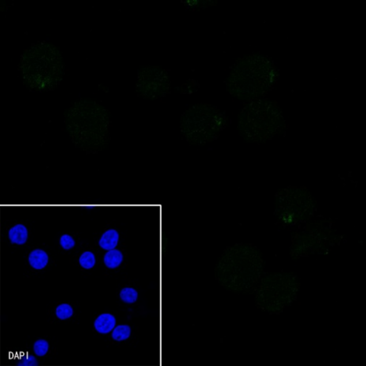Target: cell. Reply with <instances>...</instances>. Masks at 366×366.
I'll list each match as a JSON object with an SVG mask.
<instances>
[{
  "mask_svg": "<svg viewBox=\"0 0 366 366\" xmlns=\"http://www.w3.org/2000/svg\"><path fill=\"white\" fill-rule=\"evenodd\" d=\"M68 134L77 148L88 152L103 151L109 144L110 114L96 100L74 102L64 113Z\"/></svg>",
  "mask_w": 366,
  "mask_h": 366,
  "instance_id": "1",
  "label": "cell"
},
{
  "mask_svg": "<svg viewBox=\"0 0 366 366\" xmlns=\"http://www.w3.org/2000/svg\"><path fill=\"white\" fill-rule=\"evenodd\" d=\"M265 263L260 250L247 243L227 248L216 263L215 275L219 284L231 292L253 290L262 277Z\"/></svg>",
  "mask_w": 366,
  "mask_h": 366,
  "instance_id": "2",
  "label": "cell"
},
{
  "mask_svg": "<svg viewBox=\"0 0 366 366\" xmlns=\"http://www.w3.org/2000/svg\"><path fill=\"white\" fill-rule=\"evenodd\" d=\"M278 72L271 59L253 53L238 60L226 79V90L237 100L252 101L266 95L277 81Z\"/></svg>",
  "mask_w": 366,
  "mask_h": 366,
  "instance_id": "3",
  "label": "cell"
},
{
  "mask_svg": "<svg viewBox=\"0 0 366 366\" xmlns=\"http://www.w3.org/2000/svg\"><path fill=\"white\" fill-rule=\"evenodd\" d=\"M19 70L23 82L29 89L53 91L63 77V57L59 49L51 43H37L22 55Z\"/></svg>",
  "mask_w": 366,
  "mask_h": 366,
  "instance_id": "4",
  "label": "cell"
},
{
  "mask_svg": "<svg viewBox=\"0 0 366 366\" xmlns=\"http://www.w3.org/2000/svg\"><path fill=\"white\" fill-rule=\"evenodd\" d=\"M238 132L248 143H265L285 130L284 114L273 100L258 99L243 106L238 115Z\"/></svg>",
  "mask_w": 366,
  "mask_h": 366,
  "instance_id": "5",
  "label": "cell"
},
{
  "mask_svg": "<svg viewBox=\"0 0 366 366\" xmlns=\"http://www.w3.org/2000/svg\"><path fill=\"white\" fill-rule=\"evenodd\" d=\"M227 117L221 110L207 104L191 106L181 118V131L193 145L214 141L226 126Z\"/></svg>",
  "mask_w": 366,
  "mask_h": 366,
  "instance_id": "6",
  "label": "cell"
},
{
  "mask_svg": "<svg viewBox=\"0 0 366 366\" xmlns=\"http://www.w3.org/2000/svg\"><path fill=\"white\" fill-rule=\"evenodd\" d=\"M299 290V280L294 273H268L261 278L255 301L263 311L278 313L296 300Z\"/></svg>",
  "mask_w": 366,
  "mask_h": 366,
  "instance_id": "7",
  "label": "cell"
},
{
  "mask_svg": "<svg viewBox=\"0 0 366 366\" xmlns=\"http://www.w3.org/2000/svg\"><path fill=\"white\" fill-rule=\"evenodd\" d=\"M317 208L309 190L303 187H287L277 191L274 210L277 220L286 225L306 222L313 216Z\"/></svg>",
  "mask_w": 366,
  "mask_h": 366,
  "instance_id": "8",
  "label": "cell"
},
{
  "mask_svg": "<svg viewBox=\"0 0 366 366\" xmlns=\"http://www.w3.org/2000/svg\"><path fill=\"white\" fill-rule=\"evenodd\" d=\"M334 229L323 222H315L297 233L291 246V256L294 259L310 254H322L338 241Z\"/></svg>",
  "mask_w": 366,
  "mask_h": 366,
  "instance_id": "9",
  "label": "cell"
},
{
  "mask_svg": "<svg viewBox=\"0 0 366 366\" xmlns=\"http://www.w3.org/2000/svg\"><path fill=\"white\" fill-rule=\"evenodd\" d=\"M171 87L169 75L159 66H144L138 71L136 90L138 95L148 100L164 97Z\"/></svg>",
  "mask_w": 366,
  "mask_h": 366,
  "instance_id": "10",
  "label": "cell"
},
{
  "mask_svg": "<svg viewBox=\"0 0 366 366\" xmlns=\"http://www.w3.org/2000/svg\"><path fill=\"white\" fill-rule=\"evenodd\" d=\"M115 322L116 321L114 316L110 314H102L95 320V330L101 334H107L114 329Z\"/></svg>",
  "mask_w": 366,
  "mask_h": 366,
  "instance_id": "11",
  "label": "cell"
},
{
  "mask_svg": "<svg viewBox=\"0 0 366 366\" xmlns=\"http://www.w3.org/2000/svg\"><path fill=\"white\" fill-rule=\"evenodd\" d=\"M119 242V233L116 230H109L100 238L99 245L104 250H114Z\"/></svg>",
  "mask_w": 366,
  "mask_h": 366,
  "instance_id": "12",
  "label": "cell"
},
{
  "mask_svg": "<svg viewBox=\"0 0 366 366\" xmlns=\"http://www.w3.org/2000/svg\"><path fill=\"white\" fill-rule=\"evenodd\" d=\"M28 230L24 224H15L9 232V237L11 242L16 245H24L28 239Z\"/></svg>",
  "mask_w": 366,
  "mask_h": 366,
  "instance_id": "13",
  "label": "cell"
},
{
  "mask_svg": "<svg viewBox=\"0 0 366 366\" xmlns=\"http://www.w3.org/2000/svg\"><path fill=\"white\" fill-rule=\"evenodd\" d=\"M29 264L35 269H43L48 263V255L42 250H35L29 255Z\"/></svg>",
  "mask_w": 366,
  "mask_h": 366,
  "instance_id": "14",
  "label": "cell"
},
{
  "mask_svg": "<svg viewBox=\"0 0 366 366\" xmlns=\"http://www.w3.org/2000/svg\"><path fill=\"white\" fill-rule=\"evenodd\" d=\"M123 261V254L118 250H109V252L104 255V265L109 269H115L120 265Z\"/></svg>",
  "mask_w": 366,
  "mask_h": 366,
  "instance_id": "15",
  "label": "cell"
},
{
  "mask_svg": "<svg viewBox=\"0 0 366 366\" xmlns=\"http://www.w3.org/2000/svg\"><path fill=\"white\" fill-rule=\"evenodd\" d=\"M131 334V330L129 326L120 325L114 329L112 333V337L117 341H125L127 340Z\"/></svg>",
  "mask_w": 366,
  "mask_h": 366,
  "instance_id": "16",
  "label": "cell"
},
{
  "mask_svg": "<svg viewBox=\"0 0 366 366\" xmlns=\"http://www.w3.org/2000/svg\"><path fill=\"white\" fill-rule=\"evenodd\" d=\"M120 299L123 302L129 304L135 303L138 299V292L132 288H124L120 292Z\"/></svg>",
  "mask_w": 366,
  "mask_h": 366,
  "instance_id": "17",
  "label": "cell"
},
{
  "mask_svg": "<svg viewBox=\"0 0 366 366\" xmlns=\"http://www.w3.org/2000/svg\"><path fill=\"white\" fill-rule=\"evenodd\" d=\"M56 315L59 319H67L73 315V310L69 304L60 305L56 309Z\"/></svg>",
  "mask_w": 366,
  "mask_h": 366,
  "instance_id": "18",
  "label": "cell"
},
{
  "mask_svg": "<svg viewBox=\"0 0 366 366\" xmlns=\"http://www.w3.org/2000/svg\"><path fill=\"white\" fill-rule=\"evenodd\" d=\"M95 255L91 252H85L80 257V265L85 269H90L95 266Z\"/></svg>",
  "mask_w": 366,
  "mask_h": 366,
  "instance_id": "19",
  "label": "cell"
},
{
  "mask_svg": "<svg viewBox=\"0 0 366 366\" xmlns=\"http://www.w3.org/2000/svg\"><path fill=\"white\" fill-rule=\"evenodd\" d=\"M47 351H48V343L44 340H39L34 344V352L37 356H45Z\"/></svg>",
  "mask_w": 366,
  "mask_h": 366,
  "instance_id": "20",
  "label": "cell"
},
{
  "mask_svg": "<svg viewBox=\"0 0 366 366\" xmlns=\"http://www.w3.org/2000/svg\"><path fill=\"white\" fill-rule=\"evenodd\" d=\"M60 245L64 250H71L74 247L75 240L71 235H64L60 239Z\"/></svg>",
  "mask_w": 366,
  "mask_h": 366,
  "instance_id": "21",
  "label": "cell"
}]
</instances>
